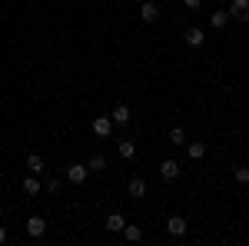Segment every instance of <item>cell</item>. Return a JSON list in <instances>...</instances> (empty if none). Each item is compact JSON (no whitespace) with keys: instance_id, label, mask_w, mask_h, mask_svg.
I'll list each match as a JSON object with an SVG mask.
<instances>
[{"instance_id":"cell-15","label":"cell","mask_w":249,"mask_h":246,"mask_svg":"<svg viewBox=\"0 0 249 246\" xmlns=\"http://www.w3.org/2000/svg\"><path fill=\"white\" fill-rule=\"evenodd\" d=\"M87 167H90V173H93V170H96V173H103V170H107V156H103V153H93Z\"/></svg>"},{"instance_id":"cell-12","label":"cell","mask_w":249,"mask_h":246,"mask_svg":"<svg viewBox=\"0 0 249 246\" xmlns=\"http://www.w3.org/2000/svg\"><path fill=\"white\" fill-rule=\"evenodd\" d=\"M116 150H120L123 160H133V156H136V143H133V140H120V147H116Z\"/></svg>"},{"instance_id":"cell-1","label":"cell","mask_w":249,"mask_h":246,"mask_svg":"<svg viewBox=\"0 0 249 246\" xmlns=\"http://www.w3.org/2000/svg\"><path fill=\"white\" fill-rule=\"evenodd\" d=\"M43 233H47V220L43 216H27V236L30 240H40Z\"/></svg>"},{"instance_id":"cell-2","label":"cell","mask_w":249,"mask_h":246,"mask_svg":"<svg viewBox=\"0 0 249 246\" xmlns=\"http://www.w3.org/2000/svg\"><path fill=\"white\" fill-rule=\"evenodd\" d=\"M87 176H90V167H83V163H70V167H67V180H70V183H87Z\"/></svg>"},{"instance_id":"cell-22","label":"cell","mask_w":249,"mask_h":246,"mask_svg":"<svg viewBox=\"0 0 249 246\" xmlns=\"http://www.w3.org/2000/svg\"><path fill=\"white\" fill-rule=\"evenodd\" d=\"M183 7H186V10H199V7H203V0H183Z\"/></svg>"},{"instance_id":"cell-23","label":"cell","mask_w":249,"mask_h":246,"mask_svg":"<svg viewBox=\"0 0 249 246\" xmlns=\"http://www.w3.org/2000/svg\"><path fill=\"white\" fill-rule=\"evenodd\" d=\"M0 243H7V227L0 223Z\"/></svg>"},{"instance_id":"cell-11","label":"cell","mask_w":249,"mask_h":246,"mask_svg":"<svg viewBox=\"0 0 249 246\" xmlns=\"http://www.w3.org/2000/svg\"><path fill=\"white\" fill-rule=\"evenodd\" d=\"M130 196H133V200H143V196H146V180H140V176L130 180Z\"/></svg>"},{"instance_id":"cell-19","label":"cell","mask_w":249,"mask_h":246,"mask_svg":"<svg viewBox=\"0 0 249 246\" xmlns=\"http://www.w3.org/2000/svg\"><path fill=\"white\" fill-rule=\"evenodd\" d=\"M123 236H126L130 243H136V240H143V229H140V227H130V223H126V227H123Z\"/></svg>"},{"instance_id":"cell-20","label":"cell","mask_w":249,"mask_h":246,"mask_svg":"<svg viewBox=\"0 0 249 246\" xmlns=\"http://www.w3.org/2000/svg\"><path fill=\"white\" fill-rule=\"evenodd\" d=\"M232 176H236V183H239V187H246V183H249V167H236Z\"/></svg>"},{"instance_id":"cell-8","label":"cell","mask_w":249,"mask_h":246,"mask_svg":"<svg viewBox=\"0 0 249 246\" xmlns=\"http://www.w3.org/2000/svg\"><path fill=\"white\" fill-rule=\"evenodd\" d=\"M166 229H170V236H186V220L183 216H170L166 220Z\"/></svg>"},{"instance_id":"cell-14","label":"cell","mask_w":249,"mask_h":246,"mask_svg":"<svg viewBox=\"0 0 249 246\" xmlns=\"http://www.w3.org/2000/svg\"><path fill=\"white\" fill-rule=\"evenodd\" d=\"M123 227H126V220H123L120 213H110V216H107V229H113V233H123Z\"/></svg>"},{"instance_id":"cell-5","label":"cell","mask_w":249,"mask_h":246,"mask_svg":"<svg viewBox=\"0 0 249 246\" xmlns=\"http://www.w3.org/2000/svg\"><path fill=\"white\" fill-rule=\"evenodd\" d=\"M226 14H230V17H236V20H249V0H232Z\"/></svg>"},{"instance_id":"cell-9","label":"cell","mask_w":249,"mask_h":246,"mask_svg":"<svg viewBox=\"0 0 249 246\" xmlns=\"http://www.w3.org/2000/svg\"><path fill=\"white\" fill-rule=\"evenodd\" d=\"M186 43H190V47H203V43H206V34H203L199 27H190V30H186Z\"/></svg>"},{"instance_id":"cell-13","label":"cell","mask_w":249,"mask_h":246,"mask_svg":"<svg viewBox=\"0 0 249 246\" xmlns=\"http://www.w3.org/2000/svg\"><path fill=\"white\" fill-rule=\"evenodd\" d=\"M27 170L30 173H43V156H40V153H27Z\"/></svg>"},{"instance_id":"cell-17","label":"cell","mask_w":249,"mask_h":246,"mask_svg":"<svg viewBox=\"0 0 249 246\" xmlns=\"http://www.w3.org/2000/svg\"><path fill=\"white\" fill-rule=\"evenodd\" d=\"M23 193H27V196H37L40 193V180L37 176H27V180H23Z\"/></svg>"},{"instance_id":"cell-21","label":"cell","mask_w":249,"mask_h":246,"mask_svg":"<svg viewBox=\"0 0 249 246\" xmlns=\"http://www.w3.org/2000/svg\"><path fill=\"white\" fill-rule=\"evenodd\" d=\"M47 189H50V193H60V189H63V180H60V176H50V180H47Z\"/></svg>"},{"instance_id":"cell-3","label":"cell","mask_w":249,"mask_h":246,"mask_svg":"<svg viewBox=\"0 0 249 246\" xmlns=\"http://www.w3.org/2000/svg\"><path fill=\"white\" fill-rule=\"evenodd\" d=\"M140 17L146 20V23H153V20L160 17V3H153V0H140Z\"/></svg>"},{"instance_id":"cell-24","label":"cell","mask_w":249,"mask_h":246,"mask_svg":"<svg viewBox=\"0 0 249 246\" xmlns=\"http://www.w3.org/2000/svg\"><path fill=\"white\" fill-rule=\"evenodd\" d=\"M136 3H140V0H136Z\"/></svg>"},{"instance_id":"cell-18","label":"cell","mask_w":249,"mask_h":246,"mask_svg":"<svg viewBox=\"0 0 249 246\" xmlns=\"http://www.w3.org/2000/svg\"><path fill=\"white\" fill-rule=\"evenodd\" d=\"M186 153H190L193 160H203L206 156V143H186Z\"/></svg>"},{"instance_id":"cell-4","label":"cell","mask_w":249,"mask_h":246,"mask_svg":"<svg viewBox=\"0 0 249 246\" xmlns=\"http://www.w3.org/2000/svg\"><path fill=\"white\" fill-rule=\"evenodd\" d=\"M130 107H126V103H116L113 107V116H110V120H113V127H126V123H130Z\"/></svg>"},{"instance_id":"cell-6","label":"cell","mask_w":249,"mask_h":246,"mask_svg":"<svg viewBox=\"0 0 249 246\" xmlns=\"http://www.w3.org/2000/svg\"><path fill=\"white\" fill-rule=\"evenodd\" d=\"M179 163H176V160H163V163H160V176H163V180H176V176H179Z\"/></svg>"},{"instance_id":"cell-7","label":"cell","mask_w":249,"mask_h":246,"mask_svg":"<svg viewBox=\"0 0 249 246\" xmlns=\"http://www.w3.org/2000/svg\"><path fill=\"white\" fill-rule=\"evenodd\" d=\"M93 133L96 136H110V133H113V120H110V116H96L93 120Z\"/></svg>"},{"instance_id":"cell-16","label":"cell","mask_w":249,"mask_h":246,"mask_svg":"<svg viewBox=\"0 0 249 246\" xmlns=\"http://www.w3.org/2000/svg\"><path fill=\"white\" fill-rule=\"evenodd\" d=\"M170 143H176V147H186V130H183V127H173V130H170Z\"/></svg>"},{"instance_id":"cell-10","label":"cell","mask_w":249,"mask_h":246,"mask_svg":"<svg viewBox=\"0 0 249 246\" xmlns=\"http://www.w3.org/2000/svg\"><path fill=\"white\" fill-rule=\"evenodd\" d=\"M226 23H230V14H226V10H213V17H210V27H213V30H223Z\"/></svg>"}]
</instances>
